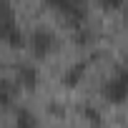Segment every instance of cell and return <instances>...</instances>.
<instances>
[{
    "label": "cell",
    "mask_w": 128,
    "mask_h": 128,
    "mask_svg": "<svg viewBox=\"0 0 128 128\" xmlns=\"http://www.w3.org/2000/svg\"><path fill=\"white\" fill-rule=\"evenodd\" d=\"M10 128H38V118H35L33 110L20 108V110H15V118H13Z\"/></svg>",
    "instance_id": "cell-7"
},
{
    "label": "cell",
    "mask_w": 128,
    "mask_h": 128,
    "mask_svg": "<svg viewBox=\"0 0 128 128\" xmlns=\"http://www.w3.org/2000/svg\"><path fill=\"white\" fill-rule=\"evenodd\" d=\"M15 80L23 86V88H35L38 86V70L35 66H30V63H20V66L15 68Z\"/></svg>",
    "instance_id": "cell-6"
},
{
    "label": "cell",
    "mask_w": 128,
    "mask_h": 128,
    "mask_svg": "<svg viewBox=\"0 0 128 128\" xmlns=\"http://www.w3.org/2000/svg\"><path fill=\"white\" fill-rule=\"evenodd\" d=\"M28 45H30V50H33L35 58H45L55 48V35L48 28H35L30 33V38H28Z\"/></svg>",
    "instance_id": "cell-3"
},
{
    "label": "cell",
    "mask_w": 128,
    "mask_h": 128,
    "mask_svg": "<svg viewBox=\"0 0 128 128\" xmlns=\"http://www.w3.org/2000/svg\"><path fill=\"white\" fill-rule=\"evenodd\" d=\"M100 5H103L106 10H118V8L123 5V0H100Z\"/></svg>",
    "instance_id": "cell-11"
},
{
    "label": "cell",
    "mask_w": 128,
    "mask_h": 128,
    "mask_svg": "<svg viewBox=\"0 0 128 128\" xmlns=\"http://www.w3.org/2000/svg\"><path fill=\"white\" fill-rule=\"evenodd\" d=\"M83 116L93 123V126H100V116H98V110L96 108H90V106H83Z\"/></svg>",
    "instance_id": "cell-10"
},
{
    "label": "cell",
    "mask_w": 128,
    "mask_h": 128,
    "mask_svg": "<svg viewBox=\"0 0 128 128\" xmlns=\"http://www.w3.org/2000/svg\"><path fill=\"white\" fill-rule=\"evenodd\" d=\"M0 40H3L5 45H10V48H20V45L25 43V33H23V28L18 25L15 18L0 23Z\"/></svg>",
    "instance_id": "cell-4"
},
{
    "label": "cell",
    "mask_w": 128,
    "mask_h": 128,
    "mask_svg": "<svg viewBox=\"0 0 128 128\" xmlns=\"http://www.w3.org/2000/svg\"><path fill=\"white\" fill-rule=\"evenodd\" d=\"M20 83L15 78H0V108H10L18 100Z\"/></svg>",
    "instance_id": "cell-5"
},
{
    "label": "cell",
    "mask_w": 128,
    "mask_h": 128,
    "mask_svg": "<svg viewBox=\"0 0 128 128\" xmlns=\"http://www.w3.org/2000/svg\"><path fill=\"white\" fill-rule=\"evenodd\" d=\"M10 18H15L13 5L8 3V0H0V23H3V20H10Z\"/></svg>",
    "instance_id": "cell-9"
},
{
    "label": "cell",
    "mask_w": 128,
    "mask_h": 128,
    "mask_svg": "<svg viewBox=\"0 0 128 128\" xmlns=\"http://www.w3.org/2000/svg\"><path fill=\"white\" fill-rule=\"evenodd\" d=\"M45 5L53 8L55 13H60L73 25H80L86 20V3L83 0H45Z\"/></svg>",
    "instance_id": "cell-2"
},
{
    "label": "cell",
    "mask_w": 128,
    "mask_h": 128,
    "mask_svg": "<svg viewBox=\"0 0 128 128\" xmlns=\"http://www.w3.org/2000/svg\"><path fill=\"white\" fill-rule=\"evenodd\" d=\"M86 68H88V60L73 63V66L66 70V76H63V83H66V86H78L80 78H83V73H86Z\"/></svg>",
    "instance_id": "cell-8"
},
{
    "label": "cell",
    "mask_w": 128,
    "mask_h": 128,
    "mask_svg": "<svg viewBox=\"0 0 128 128\" xmlns=\"http://www.w3.org/2000/svg\"><path fill=\"white\" fill-rule=\"evenodd\" d=\"M103 98L110 103H123L128 98V68L120 66L106 83H103Z\"/></svg>",
    "instance_id": "cell-1"
}]
</instances>
